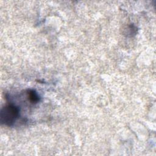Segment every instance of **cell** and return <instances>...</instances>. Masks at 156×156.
<instances>
[{"mask_svg": "<svg viewBox=\"0 0 156 156\" xmlns=\"http://www.w3.org/2000/svg\"><path fill=\"white\" fill-rule=\"evenodd\" d=\"M19 115L20 110L18 107L12 104L7 105L2 109L1 113V121L5 124L10 126L16 121Z\"/></svg>", "mask_w": 156, "mask_h": 156, "instance_id": "cell-1", "label": "cell"}, {"mask_svg": "<svg viewBox=\"0 0 156 156\" xmlns=\"http://www.w3.org/2000/svg\"><path fill=\"white\" fill-rule=\"evenodd\" d=\"M27 96L29 101L32 103H37L39 101V97L34 90H28Z\"/></svg>", "mask_w": 156, "mask_h": 156, "instance_id": "cell-2", "label": "cell"}]
</instances>
